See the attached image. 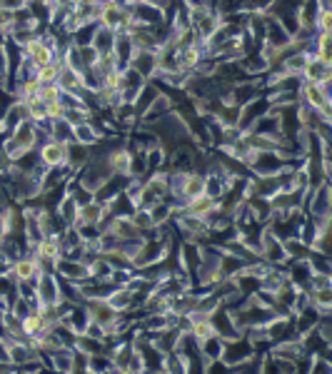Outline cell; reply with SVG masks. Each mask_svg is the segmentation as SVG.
<instances>
[{
  "instance_id": "1",
  "label": "cell",
  "mask_w": 332,
  "mask_h": 374,
  "mask_svg": "<svg viewBox=\"0 0 332 374\" xmlns=\"http://www.w3.org/2000/svg\"><path fill=\"white\" fill-rule=\"evenodd\" d=\"M57 55H63V53L57 50L55 38H53V43H50V38L41 33H35L28 43L20 46V57H23L28 65H33V68H43V65L55 60Z\"/></svg>"
},
{
  "instance_id": "9",
  "label": "cell",
  "mask_w": 332,
  "mask_h": 374,
  "mask_svg": "<svg viewBox=\"0 0 332 374\" xmlns=\"http://www.w3.org/2000/svg\"><path fill=\"white\" fill-rule=\"evenodd\" d=\"M60 65H63V55H57L53 62L43 65V68H35V78L41 80L43 85H50V83H57V75H60Z\"/></svg>"
},
{
  "instance_id": "8",
  "label": "cell",
  "mask_w": 332,
  "mask_h": 374,
  "mask_svg": "<svg viewBox=\"0 0 332 374\" xmlns=\"http://www.w3.org/2000/svg\"><path fill=\"white\" fill-rule=\"evenodd\" d=\"M103 137L105 135L90 123V118L73 125V142H81V145H90L92 148V145H97V140H103Z\"/></svg>"
},
{
  "instance_id": "11",
  "label": "cell",
  "mask_w": 332,
  "mask_h": 374,
  "mask_svg": "<svg viewBox=\"0 0 332 374\" xmlns=\"http://www.w3.org/2000/svg\"><path fill=\"white\" fill-rule=\"evenodd\" d=\"M65 115H68V105H65V100H57L48 105L46 120L48 123H55V120H65Z\"/></svg>"
},
{
  "instance_id": "13",
  "label": "cell",
  "mask_w": 332,
  "mask_h": 374,
  "mask_svg": "<svg viewBox=\"0 0 332 374\" xmlns=\"http://www.w3.org/2000/svg\"><path fill=\"white\" fill-rule=\"evenodd\" d=\"M8 40H11V38H8V33H3V30H0V48L8 46Z\"/></svg>"
},
{
  "instance_id": "10",
  "label": "cell",
  "mask_w": 332,
  "mask_h": 374,
  "mask_svg": "<svg viewBox=\"0 0 332 374\" xmlns=\"http://www.w3.org/2000/svg\"><path fill=\"white\" fill-rule=\"evenodd\" d=\"M38 97H41V100L46 102V105H50V102L63 100V90L57 88V83H50V85H43V88H41Z\"/></svg>"
},
{
  "instance_id": "4",
  "label": "cell",
  "mask_w": 332,
  "mask_h": 374,
  "mask_svg": "<svg viewBox=\"0 0 332 374\" xmlns=\"http://www.w3.org/2000/svg\"><path fill=\"white\" fill-rule=\"evenodd\" d=\"M332 78V65L325 60H320L317 55H312V53H307V60H305V68H303V75H300V80H305V83H322V85H327Z\"/></svg>"
},
{
  "instance_id": "3",
  "label": "cell",
  "mask_w": 332,
  "mask_h": 374,
  "mask_svg": "<svg viewBox=\"0 0 332 374\" xmlns=\"http://www.w3.org/2000/svg\"><path fill=\"white\" fill-rule=\"evenodd\" d=\"M68 145L63 140H48L38 145V160L46 170H65L68 165Z\"/></svg>"
},
{
  "instance_id": "2",
  "label": "cell",
  "mask_w": 332,
  "mask_h": 374,
  "mask_svg": "<svg viewBox=\"0 0 332 374\" xmlns=\"http://www.w3.org/2000/svg\"><path fill=\"white\" fill-rule=\"evenodd\" d=\"M43 272H46V270H43L41 260L35 255H18L15 260L8 265V275H11L18 284H23V282L35 284Z\"/></svg>"
},
{
  "instance_id": "5",
  "label": "cell",
  "mask_w": 332,
  "mask_h": 374,
  "mask_svg": "<svg viewBox=\"0 0 332 374\" xmlns=\"http://www.w3.org/2000/svg\"><path fill=\"white\" fill-rule=\"evenodd\" d=\"M105 160H108V167L115 177H130V160L132 153L125 148V145H115L105 153Z\"/></svg>"
},
{
  "instance_id": "7",
  "label": "cell",
  "mask_w": 332,
  "mask_h": 374,
  "mask_svg": "<svg viewBox=\"0 0 332 374\" xmlns=\"http://www.w3.org/2000/svg\"><path fill=\"white\" fill-rule=\"evenodd\" d=\"M115 40H118V33H115V30L103 28V25H95L92 38H90V48L97 53V55H108V53H113Z\"/></svg>"
},
{
  "instance_id": "6",
  "label": "cell",
  "mask_w": 332,
  "mask_h": 374,
  "mask_svg": "<svg viewBox=\"0 0 332 374\" xmlns=\"http://www.w3.org/2000/svg\"><path fill=\"white\" fill-rule=\"evenodd\" d=\"M57 88L65 92V95H85V88H83V73L81 70L70 68V65H60V75H57Z\"/></svg>"
},
{
  "instance_id": "12",
  "label": "cell",
  "mask_w": 332,
  "mask_h": 374,
  "mask_svg": "<svg viewBox=\"0 0 332 374\" xmlns=\"http://www.w3.org/2000/svg\"><path fill=\"white\" fill-rule=\"evenodd\" d=\"M8 80V48H0V88L6 85Z\"/></svg>"
}]
</instances>
